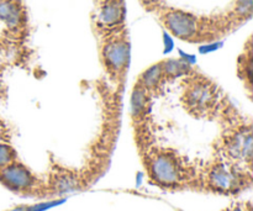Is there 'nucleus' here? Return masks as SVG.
Segmentation results:
<instances>
[{"instance_id": "f8f14e48", "label": "nucleus", "mask_w": 253, "mask_h": 211, "mask_svg": "<svg viewBox=\"0 0 253 211\" xmlns=\"http://www.w3.org/2000/svg\"><path fill=\"white\" fill-rule=\"evenodd\" d=\"M162 66L163 76L166 81L169 79L179 78V77H187L192 73V66L188 61L182 58H169L161 62Z\"/></svg>"}, {"instance_id": "dca6fc26", "label": "nucleus", "mask_w": 253, "mask_h": 211, "mask_svg": "<svg viewBox=\"0 0 253 211\" xmlns=\"http://www.w3.org/2000/svg\"><path fill=\"white\" fill-rule=\"evenodd\" d=\"M141 4L146 7H150V6H155L157 4V0H140Z\"/></svg>"}, {"instance_id": "f03ea898", "label": "nucleus", "mask_w": 253, "mask_h": 211, "mask_svg": "<svg viewBox=\"0 0 253 211\" xmlns=\"http://www.w3.org/2000/svg\"><path fill=\"white\" fill-rule=\"evenodd\" d=\"M184 108L197 116L212 113L219 103V89L202 74H188L182 96Z\"/></svg>"}, {"instance_id": "a211bd4d", "label": "nucleus", "mask_w": 253, "mask_h": 211, "mask_svg": "<svg viewBox=\"0 0 253 211\" xmlns=\"http://www.w3.org/2000/svg\"><path fill=\"white\" fill-rule=\"evenodd\" d=\"M231 211H246V210H242L241 208H236V209H234V210H231Z\"/></svg>"}, {"instance_id": "2eb2a0df", "label": "nucleus", "mask_w": 253, "mask_h": 211, "mask_svg": "<svg viewBox=\"0 0 253 211\" xmlns=\"http://www.w3.org/2000/svg\"><path fill=\"white\" fill-rule=\"evenodd\" d=\"M16 161V153L10 146L0 143V168Z\"/></svg>"}, {"instance_id": "423d86ee", "label": "nucleus", "mask_w": 253, "mask_h": 211, "mask_svg": "<svg viewBox=\"0 0 253 211\" xmlns=\"http://www.w3.org/2000/svg\"><path fill=\"white\" fill-rule=\"evenodd\" d=\"M240 175L234 168L222 163L214 165L208 170L207 182L210 189L219 193H234L240 187Z\"/></svg>"}, {"instance_id": "4468645a", "label": "nucleus", "mask_w": 253, "mask_h": 211, "mask_svg": "<svg viewBox=\"0 0 253 211\" xmlns=\"http://www.w3.org/2000/svg\"><path fill=\"white\" fill-rule=\"evenodd\" d=\"M252 49L251 47H249V49L244 52L239 59V74L242 81L246 82L249 89L252 85Z\"/></svg>"}, {"instance_id": "39448f33", "label": "nucleus", "mask_w": 253, "mask_h": 211, "mask_svg": "<svg viewBox=\"0 0 253 211\" xmlns=\"http://www.w3.org/2000/svg\"><path fill=\"white\" fill-rule=\"evenodd\" d=\"M0 183L14 192H26L34 187L36 178L29 168L14 161L0 168Z\"/></svg>"}, {"instance_id": "f257e3e1", "label": "nucleus", "mask_w": 253, "mask_h": 211, "mask_svg": "<svg viewBox=\"0 0 253 211\" xmlns=\"http://www.w3.org/2000/svg\"><path fill=\"white\" fill-rule=\"evenodd\" d=\"M158 16L166 30L182 41H210L229 31L224 17L210 19L198 16L193 12L175 7H161Z\"/></svg>"}, {"instance_id": "0eeeda50", "label": "nucleus", "mask_w": 253, "mask_h": 211, "mask_svg": "<svg viewBox=\"0 0 253 211\" xmlns=\"http://www.w3.org/2000/svg\"><path fill=\"white\" fill-rule=\"evenodd\" d=\"M224 150L227 156L235 160L244 158L250 162L252 156V132L251 127L242 128L232 131L225 138Z\"/></svg>"}, {"instance_id": "7ed1b4c3", "label": "nucleus", "mask_w": 253, "mask_h": 211, "mask_svg": "<svg viewBox=\"0 0 253 211\" xmlns=\"http://www.w3.org/2000/svg\"><path fill=\"white\" fill-rule=\"evenodd\" d=\"M105 35L100 42V58L110 74L123 77L130 63V41L125 27L105 29Z\"/></svg>"}, {"instance_id": "20e7f679", "label": "nucleus", "mask_w": 253, "mask_h": 211, "mask_svg": "<svg viewBox=\"0 0 253 211\" xmlns=\"http://www.w3.org/2000/svg\"><path fill=\"white\" fill-rule=\"evenodd\" d=\"M148 173L158 185L177 187L184 179V167L170 151H157L148 160Z\"/></svg>"}, {"instance_id": "ddd939ff", "label": "nucleus", "mask_w": 253, "mask_h": 211, "mask_svg": "<svg viewBox=\"0 0 253 211\" xmlns=\"http://www.w3.org/2000/svg\"><path fill=\"white\" fill-rule=\"evenodd\" d=\"M252 7L253 0H235L226 16L234 25H240L252 16Z\"/></svg>"}, {"instance_id": "f3484780", "label": "nucleus", "mask_w": 253, "mask_h": 211, "mask_svg": "<svg viewBox=\"0 0 253 211\" xmlns=\"http://www.w3.org/2000/svg\"><path fill=\"white\" fill-rule=\"evenodd\" d=\"M25 209H26L25 207H19V208H15V209L9 210V211H25Z\"/></svg>"}, {"instance_id": "6e6552de", "label": "nucleus", "mask_w": 253, "mask_h": 211, "mask_svg": "<svg viewBox=\"0 0 253 211\" xmlns=\"http://www.w3.org/2000/svg\"><path fill=\"white\" fill-rule=\"evenodd\" d=\"M125 0H100L98 19L104 29L123 26L125 22Z\"/></svg>"}, {"instance_id": "1a4fd4ad", "label": "nucleus", "mask_w": 253, "mask_h": 211, "mask_svg": "<svg viewBox=\"0 0 253 211\" xmlns=\"http://www.w3.org/2000/svg\"><path fill=\"white\" fill-rule=\"evenodd\" d=\"M0 20L10 31H21L26 26V9L20 0H0Z\"/></svg>"}, {"instance_id": "9d476101", "label": "nucleus", "mask_w": 253, "mask_h": 211, "mask_svg": "<svg viewBox=\"0 0 253 211\" xmlns=\"http://www.w3.org/2000/svg\"><path fill=\"white\" fill-rule=\"evenodd\" d=\"M151 95L152 94L148 93L143 86L136 83V85L132 89L130 99V110L133 120L142 121L145 119L146 114H147L148 109H150Z\"/></svg>"}, {"instance_id": "9b49d317", "label": "nucleus", "mask_w": 253, "mask_h": 211, "mask_svg": "<svg viewBox=\"0 0 253 211\" xmlns=\"http://www.w3.org/2000/svg\"><path fill=\"white\" fill-rule=\"evenodd\" d=\"M165 76H163L162 66H161V62L158 63L152 64L151 67H148L147 69L142 72V73L138 76L137 84H140L141 86L146 89L148 93L152 94L153 91L157 90L162 83L165 82Z\"/></svg>"}]
</instances>
